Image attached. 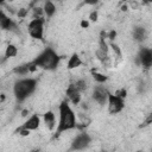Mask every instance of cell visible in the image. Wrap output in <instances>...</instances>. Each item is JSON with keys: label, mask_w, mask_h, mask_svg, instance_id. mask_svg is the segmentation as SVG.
Listing matches in <instances>:
<instances>
[{"label": "cell", "mask_w": 152, "mask_h": 152, "mask_svg": "<svg viewBox=\"0 0 152 152\" xmlns=\"http://www.w3.org/2000/svg\"><path fill=\"white\" fill-rule=\"evenodd\" d=\"M66 96L69 97V100L74 103V104H78L80 101H81V93L74 87V84H70L65 91Z\"/></svg>", "instance_id": "30bf717a"}, {"label": "cell", "mask_w": 152, "mask_h": 152, "mask_svg": "<svg viewBox=\"0 0 152 152\" xmlns=\"http://www.w3.org/2000/svg\"><path fill=\"white\" fill-rule=\"evenodd\" d=\"M13 72L20 76H25L26 74L30 72V63H25V64H20L13 68Z\"/></svg>", "instance_id": "2e32d148"}, {"label": "cell", "mask_w": 152, "mask_h": 152, "mask_svg": "<svg viewBox=\"0 0 152 152\" xmlns=\"http://www.w3.org/2000/svg\"><path fill=\"white\" fill-rule=\"evenodd\" d=\"M39 125H40V119H39V116L37 115V114H33L31 118H28V120L21 126V128H25V129H27V131H34V129H37L38 127H39Z\"/></svg>", "instance_id": "8fae6325"}, {"label": "cell", "mask_w": 152, "mask_h": 152, "mask_svg": "<svg viewBox=\"0 0 152 152\" xmlns=\"http://www.w3.org/2000/svg\"><path fill=\"white\" fill-rule=\"evenodd\" d=\"M102 152H106V151H102Z\"/></svg>", "instance_id": "1f68e13d"}, {"label": "cell", "mask_w": 152, "mask_h": 152, "mask_svg": "<svg viewBox=\"0 0 152 152\" xmlns=\"http://www.w3.org/2000/svg\"><path fill=\"white\" fill-rule=\"evenodd\" d=\"M97 17H99L97 11H93V12H90V14H89V19H90L91 21H96V20H97Z\"/></svg>", "instance_id": "d4e9b609"}, {"label": "cell", "mask_w": 152, "mask_h": 152, "mask_svg": "<svg viewBox=\"0 0 152 152\" xmlns=\"http://www.w3.org/2000/svg\"><path fill=\"white\" fill-rule=\"evenodd\" d=\"M28 33L32 38L43 40V34H44V19L43 18H36L32 19L28 23Z\"/></svg>", "instance_id": "277c9868"}, {"label": "cell", "mask_w": 152, "mask_h": 152, "mask_svg": "<svg viewBox=\"0 0 152 152\" xmlns=\"http://www.w3.org/2000/svg\"><path fill=\"white\" fill-rule=\"evenodd\" d=\"M114 95H116V96H119V97H121V99H125L126 96H127V91H126V89H119Z\"/></svg>", "instance_id": "cb8c5ba5"}, {"label": "cell", "mask_w": 152, "mask_h": 152, "mask_svg": "<svg viewBox=\"0 0 152 152\" xmlns=\"http://www.w3.org/2000/svg\"><path fill=\"white\" fill-rule=\"evenodd\" d=\"M17 53H18L17 46L13 45V44H10V45H7V48H6V50H5V56H4V58H5V59H8V58H11V57H15Z\"/></svg>", "instance_id": "e0dca14e"}, {"label": "cell", "mask_w": 152, "mask_h": 152, "mask_svg": "<svg viewBox=\"0 0 152 152\" xmlns=\"http://www.w3.org/2000/svg\"><path fill=\"white\" fill-rule=\"evenodd\" d=\"M17 132H19V134L23 135V137H26V135L30 134V131H27V129H25V128H21V127H19V128L17 129Z\"/></svg>", "instance_id": "484cf974"}, {"label": "cell", "mask_w": 152, "mask_h": 152, "mask_svg": "<svg viewBox=\"0 0 152 152\" xmlns=\"http://www.w3.org/2000/svg\"><path fill=\"white\" fill-rule=\"evenodd\" d=\"M91 141V138L88 133H81L78 135H76V138L72 140L71 142V146H70V150L71 151H80V150H83L86 148Z\"/></svg>", "instance_id": "52a82bcc"}, {"label": "cell", "mask_w": 152, "mask_h": 152, "mask_svg": "<svg viewBox=\"0 0 152 152\" xmlns=\"http://www.w3.org/2000/svg\"><path fill=\"white\" fill-rule=\"evenodd\" d=\"M0 27L6 31H15L17 28V24L11 18H8L2 10H0Z\"/></svg>", "instance_id": "9c48e42d"}, {"label": "cell", "mask_w": 152, "mask_h": 152, "mask_svg": "<svg viewBox=\"0 0 152 152\" xmlns=\"http://www.w3.org/2000/svg\"><path fill=\"white\" fill-rule=\"evenodd\" d=\"M137 63L145 69H150L152 65V51H151V49L140 48L138 56H137Z\"/></svg>", "instance_id": "5b68a950"}, {"label": "cell", "mask_w": 152, "mask_h": 152, "mask_svg": "<svg viewBox=\"0 0 152 152\" xmlns=\"http://www.w3.org/2000/svg\"><path fill=\"white\" fill-rule=\"evenodd\" d=\"M27 13H28V10H27V8H20V10L17 12V15H18L19 18H25V17L27 15Z\"/></svg>", "instance_id": "7402d4cb"}, {"label": "cell", "mask_w": 152, "mask_h": 152, "mask_svg": "<svg viewBox=\"0 0 152 152\" xmlns=\"http://www.w3.org/2000/svg\"><path fill=\"white\" fill-rule=\"evenodd\" d=\"M31 152H40V150H39V148H34V150H32Z\"/></svg>", "instance_id": "f546056e"}, {"label": "cell", "mask_w": 152, "mask_h": 152, "mask_svg": "<svg viewBox=\"0 0 152 152\" xmlns=\"http://www.w3.org/2000/svg\"><path fill=\"white\" fill-rule=\"evenodd\" d=\"M110 46H112V49H113V51L116 53V56L120 58L121 57V50H120V48L116 45V44H114V43H110Z\"/></svg>", "instance_id": "603a6c76"}, {"label": "cell", "mask_w": 152, "mask_h": 152, "mask_svg": "<svg viewBox=\"0 0 152 152\" xmlns=\"http://www.w3.org/2000/svg\"><path fill=\"white\" fill-rule=\"evenodd\" d=\"M81 64H82V61H81L80 56H78L77 53H72L71 57H70L69 61H68V65H66V68H68L69 70H71V69L78 68Z\"/></svg>", "instance_id": "4fadbf2b"}, {"label": "cell", "mask_w": 152, "mask_h": 152, "mask_svg": "<svg viewBox=\"0 0 152 152\" xmlns=\"http://www.w3.org/2000/svg\"><path fill=\"white\" fill-rule=\"evenodd\" d=\"M107 37H108V38H109L110 40H113V39H114V38L116 37V32H115L114 30H112V31H110V32H109V33L107 34Z\"/></svg>", "instance_id": "4316f807"}, {"label": "cell", "mask_w": 152, "mask_h": 152, "mask_svg": "<svg viewBox=\"0 0 152 152\" xmlns=\"http://www.w3.org/2000/svg\"><path fill=\"white\" fill-rule=\"evenodd\" d=\"M26 114H27V110H26V109H25V110H23V112H21V115H23V116H25V115H26Z\"/></svg>", "instance_id": "f1b7e54d"}, {"label": "cell", "mask_w": 152, "mask_h": 152, "mask_svg": "<svg viewBox=\"0 0 152 152\" xmlns=\"http://www.w3.org/2000/svg\"><path fill=\"white\" fill-rule=\"evenodd\" d=\"M43 12H44V14H45L48 18H51V17L55 14V12H56V6H55V4L51 2V1H46V2L44 4Z\"/></svg>", "instance_id": "9a60e30c"}, {"label": "cell", "mask_w": 152, "mask_h": 152, "mask_svg": "<svg viewBox=\"0 0 152 152\" xmlns=\"http://www.w3.org/2000/svg\"><path fill=\"white\" fill-rule=\"evenodd\" d=\"M59 122L55 133V137H58L65 131H70L76 127V116L71 107L66 101H62L59 104Z\"/></svg>", "instance_id": "6da1fadb"}, {"label": "cell", "mask_w": 152, "mask_h": 152, "mask_svg": "<svg viewBox=\"0 0 152 152\" xmlns=\"http://www.w3.org/2000/svg\"><path fill=\"white\" fill-rule=\"evenodd\" d=\"M44 124L46 125V127L49 129H53L55 127V114L51 110H48L44 114Z\"/></svg>", "instance_id": "5bb4252c"}, {"label": "cell", "mask_w": 152, "mask_h": 152, "mask_svg": "<svg viewBox=\"0 0 152 152\" xmlns=\"http://www.w3.org/2000/svg\"><path fill=\"white\" fill-rule=\"evenodd\" d=\"M137 152H141V151H137Z\"/></svg>", "instance_id": "4dcf8cb0"}, {"label": "cell", "mask_w": 152, "mask_h": 152, "mask_svg": "<svg viewBox=\"0 0 152 152\" xmlns=\"http://www.w3.org/2000/svg\"><path fill=\"white\" fill-rule=\"evenodd\" d=\"M96 57H97V59H99V61H100L102 64H108V62H109L108 53H106V52L101 51L100 49L96 51Z\"/></svg>", "instance_id": "ac0fdd59"}, {"label": "cell", "mask_w": 152, "mask_h": 152, "mask_svg": "<svg viewBox=\"0 0 152 152\" xmlns=\"http://www.w3.org/2000/svg\"><path fill=\"white\" fill-rule=\"evenodd\" d=\"M146 28L145 27H142V26H135L134 28H133V32H132V37H133V39L134 40H137V42H144L145 39H146Z\"/></svg>", "instance_id": "7c38bea8"}, {"label": "cell", "mask_w": 152, "mask_h": 152, "mask_svg": "<svg viewBox=\"0 0 152 152\" xmlns=\"http://www.w3.org/2000/svg\"><path fill=\"white\" fill-rule=\"evenodd\" d=\"M107 102H108V110L110 114H116V113L121 112L125 107L124 99H121L114 94H110V93H108Z\"/></svg>", "instance_id": "8992f818"}, {"label": "cell", "mask_w": 152, "mask_h": 152, "mask_svg": "<svg viewBox=\"0 0 152 152\" xmlns=\"http://www.w3.org/2000/svg\"><path fill=\"white\" fill-rule=\"evenodd\" d=\"M59 61L61 57L57 55V52H55V50L51 48H46L34 58V61H32V63L37 68H42L44 70H55L58 66Z\"/></svg>", "instance_id": "7a4b0ae2"}, {"label": "cell", "mask_w": 152, "mask_h": 152, "mask_svg": "<svg viewBox=\"0 0 152 152\" xmlns=\"http://www.w3.org/2000/svg\"><path fill=\"white\" fill-rule=\"evenodd\" d=\"M74 84V87L80 91V93H82V91H84L86 89H87V82L84 81V80H78V81H76L75 83H72Z\"/></svg>", "instance_id": "ffe728a7"}, {"label": "cell", "mask_w": 152, "mask_h": 152, "mask_svg": "<svg viewBox=\"0 0 152 152\" xmlns=\"http://www.w3.org/2000/svg\"><path fill=\"white\" fill-rule=\"evenodd\" d=\"M81 26H82L83 28H86V27L89 26V23H88L87 20H82V21H81Z\"/></svg>", "instance_id": "83f0119b"}, {"label": "cell", "mask_w": 152, "mask_h": 152, "mask_svg": "<svg viewBox=\"0 0 152 152\" xmlns=\"http://www.w3.org/2000/svg\"><path fill=\"white\" fill-rule=\"evenodd\" d=\"M91 75H93V77H94V80L96 81V82H99V83H104L107 80H108V77L107 76H104L103 74H100V72H97V71H95V70H91Z\"/></svg>", "instance_id": "d6986e66"}, {"label": "cell", "mask_w": 152, "mask_h": 152, "mask_svg": "<svg viewBox=\"0 0 152 152\" xmlns=\"http://www.w3.org/2000/svg\"><path fill=\"white\" fill-rule=\"evenodd\" d=\"M43 8H40V7H34L33 8V19H36V18H43L42 15H43Z\"/></svg>", "instance_id": "44dd1931"}, {"label": "cell", "mask_w": 152, "mask_h": 152, "mask_svg": "<svg viewBox=\"0 0 152 152\" xmlns=\"http://www.w3.org/2000/svg\"><path fill=\"white\" fill-rule=\"evenodd\" d=\"M93 99L101 106L106 104L108 99V90L102 86H96L93 90Z\"/></svg>", "instance_id": "ba28073f"}, {"label": "cell", "mask_w": 152, "mask_h": 152, "mask_svg": "<svg viewBox=\"0 0 152 152\" xmlns=\"http://www.w3.org/2000/svg\"><path fill=\"white\" fill-rule=\"evenodd\" d=\"M37 88V80L34 78H21L18 80L13 86V93L18 102H23L33 94Z\"/></svg>", "instance_id": "3957f363"}]
</instances>
